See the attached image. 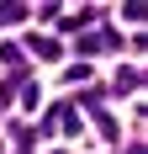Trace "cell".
<instances>
[{
  "instance_id": "3957f363",
  "label": "cell",
  "mask_w": 148,
  "mask_h": 154,
  "mask_svg": "<svg viewBox=\"0 0 148 154\" xmlns=\"http://www.w3.org/2000/svg\"><path fill=\"white\" fill-rule=\"evenodd\" d=\"M0 21H27V5H0Z\"/></svg>"
},
{
  "instance_id": "7a4b0ae2",
  "label": "cell",
  "mask_w": 148,
  "mask_h": 154,
  "mask_svg": "<svg viewBox=\"0 0 148 154\" xmlns=\"http://www.w3.org/2000/svg\"><path fill=\"white\" fill-rule=\"evenodd\" d=\"M32 48H37L43 59H58V43H53V37H32Z\"/></svg>"
},
{
  "instance_id": "6da1fadb",
  "label": "cell",
  "mask_w": 148,
  "mask_h": 154,
  "mask_svg": "<svg viewBox=\"0 0 148 154\" xmlns=\"http://www.w3.org/2000/svg\"><path fill=\"white\" fill-rule=\"evenodd\" d=\"M138 85H143V75H138L132 64H127V69H122V75H117V96H132Z\"/></svg>"
}]
</instances>
